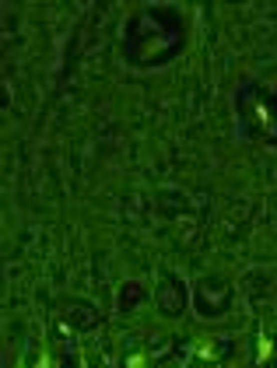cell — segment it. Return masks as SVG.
Returning <instances> with one entry per match:
<instances>
[{
  "label": "cell",
  "instance_id": "obj_1",
  "mask_svg": "<svg viewBox=\"0 0 277 368\" xmlns=\"http://www.w3.org/2000/svg\"><path fill=\"white\" fill-rule=\"evenodd\" d=\"M267 354H270V340L263 337V340H260V358H267Z\"/></svg>",
  "mask_w": 277,
  "mask_h": 368
}]
</instances>
